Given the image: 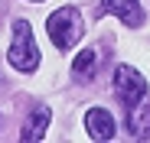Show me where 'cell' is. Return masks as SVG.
Returning a JSON list of instances; mask_svg holds the SVG:
<instances>
[{"mask_svg":"<svg viewBox=\"0 0 150 143\" xmlns=\"http://www.w3.org/2000/svg\"><path fill=\"white\" fill-rule=\"evenodd\" d=\"M85 130L91 140H111L114 137V117L108 107H91L85 114Z\"/></svg>","mask_w":150,"mask_h":143,"instance_id":"cell-5","label":"cell"},{"mask_svg":"<svg viewBox=\"0 0 150 143\" xmlns=\"http://www.w3.org/2000/svg\"><path fill=\"white\" fill-rule=\"evenodd\" d=\"M46 33H49V39H52L56 49H62V52L72 49V46L82 39V33H85L82 13L75 10V7H62L56 13H49L46 16Z\"/></svg>","mask_w":150,"mask_h":143,"instance_id":"cell-1","label":"cell"},{"mask_svg":"<svg viewBox=\"0 0 150 143\" xmlns=\"http://www.w3.org/2000/svg\"><path fill=\"white\" fill-rule=\"evenodd\" d=\"M98 65V49H82L79 55H75V62H72V75H75V81H91L95 78V68Z\"/></svg>","mask_w":150,"mask_h":143,"instance_id":"cell-6","label":"cell"},{"mask_svg":"<svg viewBox=\"0 0 150 143\" xmlns=\"http://www.w3.org/2000/svg\"><path fill=\"white\" fill-rule=\"evenodd\" d=\"M7 62L16 72H36L39 68V49L33 42V26L26 20L13 23V46L7 49Z\"/></svg>","mask_w":150,"mask_h":143,"instance_id":"cell-2","label":"cell"},{"mask_svg":"<svg viewBox=\"0 0 150 143\" xmlns=\"http://www.w3.org/2000/svg\"><path fill=\"white\" fill-rule=\"evenodd\" d=\"M46 127H49V107H36L20 137H23V140H42V137H46Z\"/></svg>","mask_w":150,"mask_h":143,"instance_id":"cell-7","label":"cell"},{"mask_svg":"<svg viewBox=\"0 0 150 143\" xmlns=\"http://www.w3.org/2000/svg\"><path fill=\"white\" fill-rule=\"evenodd\" d=\"M101 10L117 16L121 23L127 26H144V10H140V0H101Z\"/></svg>","mask_w":150,"mask_h":143,"instance_id":"cell-4","label":"cell"},{"mask_svg":"<svg viewBox=\"0 0 150 143\" xmlns=\"http://www.w3.org/2000/svg\"><path fill=\"white\" fill-rule=\"evenodd\" d=\"M114 94H117V101L124 104V111H134L137 104H144L150 94H147V81L137 68L131 65H117L114 68Z\"/></svg>","mask_w":150,"mask_h":143,"instance_id":"cell-3","label":"cell"}]
</instances>
